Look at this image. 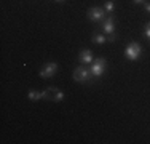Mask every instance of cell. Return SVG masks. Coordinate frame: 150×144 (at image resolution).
Here are the masks:
<instances>
[{
    "instance_id": "obj_4",
    "label": "cell",
    "mask_w": 150,
    "mask_h": 144,
    "mask_svg": "<svg viewBox=\"0 0 150 144\" xmlns=\"http://www.w3.org/2000/svg\"><path fill=\"white\" fill-rule=\"evenodd\" d=\"M90 75H91V71L88 69V67L78 66L77 69L74 71V80H75V82H80V83H83V82L90 80Z\"/></svg>"
},
{
    "instance_id": "obj_14",
    "label": "cell",
    "mask_w": 150,
    "mask_h": 144,
    "mask_svg": "<svg viewBox=\"0 0 150 144\" xmlns=\"http://www.w3.org/2000/svg\"><path fill=\"white\" fill-rule=\"evenodd\" d=\"M147 0H134V3H145Z\"/></svg>"
},
{
    "instance_id": "obj_1",
    "label": "cell",
    "mask_w": 150,
    "mask_h": 144,
    "mask_svg": "<svg viewBox=\"0 0 150 144\" xmlns=\"http://www.w3.org/2000/svg\"><path fill=\"white\" fill-rule=\"evenodd\" d=\"M141 53H142V48L141 45H139L137 42H131L129 45L125 48V56H126V59L129 61H136L141 58Z\"/></svg>"
},
{
    "instance_id": "obj_10",
    "label": "cell",
    "mask_w": 150,
    "mask_h": 144,
    "mask_svg": "<svg viewBox=\"0 0 150 144\" xmlns=\"http://www.w3.org/2000/svg\"><path fill=\"white\" fill-rule=\"evenodd\" d=\"M107 40V37H104V35H101V34H94L93 35V42L96 43V45H102Z\"/></svg>"
},
{
    "instance_id": "obj_15",
    "label": "cell",
    "mask_w": 150,
    "mask_h": 144,
    "mask_svg": "<svg viewBox=\"0 0 150 144\" xmlns=\"http://www.w3.org/2000/svg\"><path fill=\"white\" fill-rule=\"evenodd\" d=\"M56 2H64V0H56Z\"/></svg>"
},
{
    "instance_id": "obj_5",
    "label": "cell",
    "mask_w": 150,
    "mask_h": 144,
    "mask_svg": "<svg viewBox=\"0 0 150 144\" xmlns=\"http://www.w3.org/2000/svg\"><path fill=\"white\" fill-rule=\"evenodd\" d=\"M58 72V63H46L40 69V77L42 78H50Z\"/></svg>"
},
{
    "instance_id": "obj_6",
    "label": "cell",
    "mask_w": 150,
    "mask_h": 144,
    "mask_svg": "<svg viewBox=\"0 0 150 144\" xmlns=\"http://www.w3.org/2000/svg\"><path fill=\"white\" fill-rule=\"evenodd\" d=\"M88 18L91 21H104L105 19V10L99 8V6H93V8L88 10Z\"/></svg>"
},
{
    "instance_id": "obj_2",
    "label": "cell",
    "mask_w": 150,
    "mask_h": 144,
    "mask_svg": "<svg viewBox=\"0 0 150 144\" xmlns=\"http://www.w3.org/2000/svg\"><path fill=\"white\" fill-rule=\"evenodd\" d=\"M105 67H107L105 58H98V59H94L91 64V67H90L91 75L93 77H102V74L105 72Z\"/></svg>"
},
{
    "instance_id": "obj_12",
    "label": "cell",
    "mask_w": 150,
    "mask_h": 144,
    "mask_svg": "<svg viewBox=\"0 0 150 144\" xmlns=\"http://www.w3.org/2000/svg\"><path fill=\"white\" fill-rule=\"evenodd\" d=\"M144 34H145V37L150 40V23L145 24V27H144Z\"/></svg>"
},
{
    "instance_id": "obj_11",
    "label": "cell",
    "mask_w": 150,
    "mask_h": 144,
    "mask_svg": "<svg viewBox=\"0 0 150 144\" xmlns=\"http://www.w3.org/2000/svg\"><path fill=\"white\" fill-rule=\"evenodd\" d=\"M104 10H105V13H113V10H115V3H113V0H107L105 5H104Z\"/></svg>"
},
{
    "instance_id": "obj_9",
    "label": "cell",
    "mask_w": 150,
    "mask_h": 144,
    "mask_svg": "<svg viewBox=\"0 0 150 144\" xmlns=\"http://www.w3.org/2000/svg\"><path fill=\"white\" fill-rule=\"evenodd\" d=\"M29 99L30 101L43 99V91H35V90H30V91H29Z\"/></svg>"
},
{
    "instance_id": "obj_7",
    "label": "cell",
    "mask_w": 150,
    "mask_h": 144,
    "mask_svg": "<svg viewBox=\"0 0 150 144\" xmlns=\"http://www.w3.org/2000/svg\"><path fill=\"white\" fill-rule=\"evenodd\" d=\"M102 31H104L107 35L115 34V21H113V16H107L105 19L102 21Z\"/></svg>"
},
{
    "instance_id": "obj_3",
    "label": "cell",
    "mask_w": 150,
    "mask_h": 144,
    "mask_svg": "<svg viewBox=\"0 0 150 144\" xmlns=\"http://www.w3.org/2000/svg\"><path fill=\"white\" fill-rule=\"evenodd\" d=\"M43 99H50L54 101V103H59V101L64 99V93L58 90L56 86H50V88L43 90Z\"/></svg>"
},
{
    "instance_id": "obj_13",
    "label": "cell",
    "mask_w": 150,
    "mask_h": 144,
    "mask_svg": "<svg viewBox=\"0 0 150 144\" xmlns=\"http://www.w3.org/2000/svg\"><path fill=\"white\" fill-rule=\"evenodd\" d=\"M144 8H145V11H147V13H150V2L144 3Z\"/></svg>"
},
{
    "instance_id": "obj_8",
    "label": "cell",
    "mask_w": 150,
    "mask_h": 144,
    "mask_svg": "<svg viewBox=\"0 0 150 144\" xmlns=\"http://www.w3.org/2000/svg\"><path fill=\"white\" fill-rule=\"evenodd\" d=\"M78 61H80L81 64H91L94 59H93V55H91L90 50H81L80 56H78Z\"/></svg>"
}]
</instances>
